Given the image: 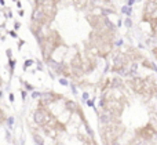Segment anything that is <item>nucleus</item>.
Here are the masks:
<instances>
[{
	"instance_id": "nucleus-5",
	"label": "nucleus",
	"mask_w": 157,
	"mask_h": 145,
	"mask_svg": "<svg viewBox=\"0 0 157 145\" xmlns=\"http://www.w3.org/2000/svg\"><path fill=\"white\" fill-rule=\"evenodd\" d=\"M57 98L58 97H52V94L46 93V94H43V96H40V102H41V105H48Z\"/></svg>"
},
{
	"instance_id": "nucleus-2",
	"label": "nucleus",
	"mask_w": 157,
	"mask_h": 145,
	"mask_svg": "<svg viewBox=\"0 0 157 145\" xmlns=\"http://www.w3.org/2000/svg\"><path fill=\"white\" fill-rule=\"evenodd\" d=\"M32 21L35 22V24H39V25L47 24V17H46V14L43 13V10H41L40 7H36L35 10H33V13H32Z\"/></svg>"
},
{
	"instance_id": "nucleus-12",
	"label": "nucleus",
	"mask_w": 157,
	"mask_h": 145,
	"mask_svg": "<svg viewBox=\"0 0 157 145\" xmlns=\"http://www.w3.org/2000/svg\"><path fill=\"white\" fill-rule=\"evenodd\" d=\"M132 3H134V0H128V7H130V6L132 4Z\"/></svg>"
},
{
	"instance_id": "nucleus-7",
	"label": "nucleus",
	"mask_w": 157,
	"mask_h": 145,
	"mask_svg": "<svg viewBox=\"0 0 157 145\" xmlns=\"http://www.w3.org/2000/svg\"><path fill=\"white\" fill-rule=\"evenodd\" d=\"M66 108H68L69 111H72V112H73V111L76 109V104H75V102H72V101H68V102H66Z\"/></svg>"
},
{
	"instance_id": "nucleus-4",
	"label": "nucleus",
	"mask_w": 157,
	"mask_h": 145,
	"mask_svg": "<svg viewBox=\"0 0 157 145\" xmlns=\"http://www.w3.org/2000/svg\"><path fill=\"white\" fill-rule=\"evenodd\" d=\"M139 135H141V138L144 141H147L155 135V130H153L152 126H146L145 129H142L141 131H139Z\"/></svg>"
},
{
	"instance_id": "nucleus-8",
	"label": "nucleus",
	"mask_w": 157,
	"mask_h": 145,
	"mask_svg": "<svg viewBox=\"0 0 157 145\" xmlns=\"http://www.w3.org/2000/svg\"><path fill=\"white\" fill-rule=\"evenodd\" d=\"M123 13L127 14V15H131V7H128V6H125V7H123Z\"/></svg>"
},
{
	"instance_id": "nucleus-6",
	"label": "nucleus",
	"mask_w": 157,
	"mask_h": 145,
	"mask_svg": "<svg viewBox=\"0 0 157 145\" xmlns=\"http://www.w3.org/2000/svg\"><path fill=\"white\" fill-rule=\"evenodd\" d=\"M73 4L76 8H86L88 4V0H73Z\"/></svg>"
},
{
	"instance_id": "nucleus-9",
	"label": "nucleus",
	"mask_w": 157,
	"mask_h": 145,
	"mask_svg": "<svg viewBox=\"0 0 157 145\" xmlns=\"http://www.w3.org/2000/svg\"><path fill=\"white\" fill-rule=\"evenodd\" d=\"M124 25H125L127 28H130V26H131V19H130V18L125 19V21H124Z\"/></svg>"
},
{
	"instance_id": "nucleus-13",
	"label": "nucleus",
	"mask_w": 157,
	"mask_h": 145,
	"mask_svg": "<svg viewBox=\"0 0 157 145\" xmlns=\"http://www.w3.org/2000/svg\"><path fill=\"white\" fill-rule=\"evenodd\" d=\"M51 2H54V3H57V2H58V0H51Z\"/></svg>"
},
{
	"instance_id": "nucleus-11",
	"label": "nucleus",
	"mask_w": 157,
	"mask_h": 145,
	"mask_svg": "<svg viewBox=\"0 0 157 145\" xmlns=\"http://www.w3.org/2000/svg\"><path fill=\"white\" fill-rule=\"evenodd\" d=\"M59 82H61V83H62V84H68V82H66V80H65V79H59Z\"/></svg>"
},
{
	"instance_id": "nucleus-1",
	"label": "nucleus",
	"mask_w": 157,
	"mask_h": 145,
	"mask_svg": "<svg viewBox=\"0 0 157 145\" xmlns=\"http://www.w3.org/2000/svg\"><path fill=\"white\" fill-rule=\"evenodd\" d=\"M50 120H51V118H50L48 112H47L46 109H37L35 112V122L37 124H40V126H46V124H48Z\"/></svg>"
},
{
	"instance_id": "nucleus-3",
	"label": "nucleus",
	"mask_w": 157,
	"mask_h": 145,
	"mask_svg": "<svg viewBox=\"0 0 157 145\" xmlns=\"http://www.w3.org/2000/svg\"><path fill=\"white\" fill-rule=\"evenodd\" d=\"M157 11V0H149L145 6V13H144V19L146 21L153 13Z\"/></svg>"
},
{
	"instance_id": "nucleus-10",
	"label": "nucleus",
	"mask_w": 157,
	"mask_h": 145,
	"mask_svg": "<svg viewBox=\"0 0 157 145\" xmlns=\"http://www.w3.org/2000/svg\"><path fill=\"white\" fill-rule=\"evenodd\" d=\"M32 64H33V61H26V62H25V66H29V65H32Z\"/></svg>"
}]
</instances>
